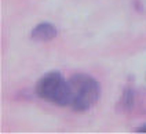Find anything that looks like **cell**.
Wrapping results in <instances>:
<instances>
[{"label":"cell","mask_w":146,"mask_h":134,"mask_svg":"<svg viewBox=\"0 0 146 134\" xmlns=\"http://www.w3.org/2000/svg\"><path fill=\"white\" fill-rule=\"evenodd\" d=\"M137 131H138V133H146V125L139 126L138 129H137Z\"/></svg>","instance_id":"obj_5"},{"label":"cell","mask_w":146,"mask_h":134,"mask_svg":"<svg viewBox=\"0 0 146 134\" xmlns=\"http://www.w3.org/2000/svg\"><path fill=\"white\" fill-rule=\"evenodd\" d=\"M35 91L37 97L54 104L57 107H70L72 104V87L69 79L66 80L58 71H50L37 80Z\"/></svg>","instance_id":"obj_1"},{"label":"cell","mask_w":146,"mask_h":134,"mask_svg":"<svg viewBox=\"0 0 146 134\" xmlns=\"http://www.w3.org/2000/svg\"><path fill=\"white\" fill-rule=\"evenodd\" d=\"M135 101H137V91L134 89L132 84H128L124 87L121 95L119 98V104H117V108L120 109L121 112H128L131 109H134L135 107Z\"/></svg>","instance_id":"obj_4"},{"label":"cell","mask_w":146,"mask_h":134,"mask_svg":"<svg viewBox=\"0 0 146 134\" xmlns=\"http://www.w3.org/2000/svg\"><path fill=\"white\" fill-rule=\"evenodd\" d=\"M57 26L51 22H40L35 26L31 32V39L35 42H50L57 37Z\"/></svg>","instance_id":"obj_3"},{"label":"cell","mask_w":146,"mask_h":134,"mask_svg":"<svg viewBox=\"0 0 146 134\" xmlns=\"http://www.w3.org/2000/svg\"><path fill=\"white\" fill-rule=\"evenodd\" d=\"M72 87L70 108L76 112H86L91 109L101 98V84L95 77L87 73H74L69 77Z\"/></svg>","instance_id":"obj_2"}]
</instances>
